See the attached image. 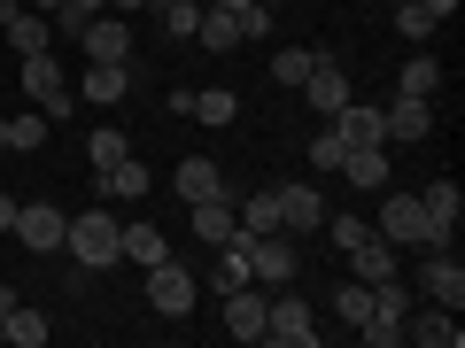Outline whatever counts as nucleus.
<instances>
[{
	"mask_svg": "<svg viewBox=\"0 0 465 348\" xmlns=\"http://www.w3.org/2000/svg\"><path fill=\"white\" fill-rule=\"evenodd\" d=\"M155 16H163V39H194L202 0H155Z\"/></svg>",
	"mask_w": 465,
	"mask_h": 348,
	"instance_id": "33",
	"label": "nucleus"
},
{
	"mask_svg": "<svg viewBox=\"0 0 465 348\" xmlns=\"http://www.w3.org/2000/svg\"><path fill=\"white\" fill-rule=\"evenodd\" d=\"M217 302H225V333H232V341H264V310H272V302H264V286H232V295H217Z\"/></svg>",
	"mask_w": 465,
	"mask_h": 348,
	"instance_id": "14",
	"label": "nucleus"
},
{
	"mask_svg": "<svg viewBox=\"0 0 465 348\" xmlns=\"http://www.w3.org/2000/svg\"><path fill=\"white\" fill-rule=\"evenodd\" d=\"M186 116H202V124H232V116H241V93H232V85H202Z\"/></svg>",
	"mask_w": 465,
	"mask_h": 348,
	"instance_id": "30",
	"label": "nucleus"
},
{
	"mask_svg": "<svg viewBox=\"0 0 465 348\" xmlns=\"http://www.w3.org/2000/svg\"><path fill=\"white\" fill-rule=\"evenodd\" d=\"M171 186H179V201H210V194H225V179H217L210 155H186V163L171 170Z\"/></svg>",
	"mask_w": 465,
	"mask_h": 348,
	"instance_id": "24",
	"label": "nucleus"
},
{
	"mask_svg": "<svg viewBox=\"0 0 465 348\" xmlns=\"http://www.w3.org/2000/svg\"><path fill=\"white\" fill-rule=\"evenodd\" d=\"M388 8H396V0H388Z\"/></svg>",
	"mask_w": 465,
	"mask_h": 348,
	"instance_id": "44",
	"label": "nucleus"
},
{
	"mask_svg": "<svg viewBox=\"0 0 465 348\" xmlns=\"http://www.w3.org/2000/svg\"><path fill=\"white\" fill-rule=\"evenodd\" d=\"M333 317H341V325H365V317H372V286H365V279L333 286Z\"/></svg>",
	"mask_w": 465,
	"mask_h": 348,
	"instance_id": "32",
	"label": "nucleus"
},
{
	"mask_svg": "<svg viewBox=\"0 0 465 348\" xmlns=\"http://www.w3.org/2000/svg\"><path fill=\"white\" fill-rule=\"evenodd\" d=\"M16 63H24V93H32L39 116H70V109H78V93H70V70L54 63V47H47V54H16Z\"/></svg>",
	"mask_w": 465,
	"mask_h": 348,
	"instance_id": "2",
	"label": "nucleus"
},
{
	"mask_svg": "<svg viewBox=\"0 0 465 348\" xmlns=\"http://www.w3.org/2000/svg\"><path fill=\"white\" fill-rule=\"evenodd\" d=\"M186 217H194V240H202V248H217V240H232V232H241V209H225V194L186 201Z\"/></svg>",
	"mask_w": 465,
	"mask_h": 348,
	"instance_id": "20",
	"label": "nucleus"
},
{
	"mask_svg": "<svg viewBox=\"0 0 465 348\" xmlns=\"http://www.w3.org/2000/svg\"><path fill=\"white\" fill-rule=\"evenodd\" d=\"M272 8H280V0H272Z\"/></svg>",
	"mask_w": 465,
	"mask_h": 348,
	"instance_id": "45",
	"label": "nucleus"
},
{
	"mask_svg": "<svg viewBox=\"0 0 465 348\" xmlns=\"http://www.w3.org/2000/svg\"><path fill=\"white\" fill-rule=\"evenodd\" d=\"M0 32H8V47H16V54H47L54 47V16H39V8H16Z\"/></svg>",
	"mask_w": 465,
	"mask_h": 348,
	"instance_id": "22",
	"label": "nucleus"
},
{
	"mask_svg": "<svg viewBox=\"0 0 465 348\" xmlns=\"http://www.w3.org/2000/svg\"><path fill=\"white\" fill-rule=\"evenodd\" d=\"M295 93H302V101H311V109H318V116H333V109H341V101H349V70H341V63H333V54H311V78H302V85H295Z\"/></svg>",
	"mask_w": 465,
	"mask_h": 348,
	"instance_id": "12",
	"label": "nucleus"
},
{
	"mask_svg": "<svg viewBox=\"0 0 465 348\" xmlns=\"http://www.w3.org/2000/svg\"><path fill=\"white\" fill-rule=\"evenodd\" d=\"M264 341H272V348H318V317H311V302H302V295H287V286H272Z\"/></svg>",
	"mask_w": 465,
	"mask_h": 348,
	"instance_id": "3",
	"label": "nucleus"
},
{
	"mask_svg": "<svg viewBox=\"0 0 465 348\" xmlns=\"http://www.w3.org/2000/svg\"><path fill=\"white\" fill-rule=\"evenodd\" d=\"M272 78H280V85H302V78H311V47H280V54H272Z\"/></svg>",
	"mask_w": 465,
	"mask_h": 348,
	"instance_id": "35",
	"label": "nucleus"
},
{
	"mask_svg": "<svg viewBox=\"0 0 465 348\" xmlns=\"http://www.w3.org/2000/svg\"><path fill=\"white\" fill-rule=\"evenodd\" d=\"M419 209H427V225H434V248H450V232H458V217H465L458 179H434L427 194H419Z\"/></svg>",
	"mask_w": 465,
	"mask_h": 348,
	"instance_id": "17",
	"label": "nucleus"
},
{
	"mask_svg": "<svg viewBox=\"0 0 465 348\" xmlns=\"http://www.w3.org/2000/svg\"><path fill=\"white\" fill-rule=\"evenodd\" d=\"M295 271H302V256H295V232H264V240H256V264H249V279H256V286H295Z\"/></svg>",
	"mask_w": 465,
	"mask_h": 348,
	"instance_id": "7",
	"label": "nucleus"
},
{
	"mask_svg": "<svg viewBox=\"0 0 465 348\" xmlns=\"http://www.w3.org/2000/svg\"><path fill=\"white\" fill-rule=\"evenodd\" d=\"M372 232H381L388 248H434V225H427V209H419V194H388L381 217H372Z\"/></svg>",
	"mask_w": 465,
	"mask_h": 348,
	"instance_id": "4",
	"label": "nucleus"
},
{
	"mask_svg": "<svg viewBox=\"0 0 465 348\" xmlns=\"http://www.w3.org/2000/svg\"><path fill=\"white\" fill-rule=\"evenodd\" d=\"M381 132H388V140H427V132H434V109H427V101H411V93H396V101L381 109Z\"/></svg>",
	"mask_w": 465,
	"mask_h": 348,
	"instance_id": "19",
	"label": "nucleus"
},
{
	"mask_svg": "<svg viewBox=\"0 0 465 348\" xmlns=\"http://www.w3.org/2000/svg\"><path fill=\"white\" fill-rule=\"evenodd\" d=\"M341 155H349V148L333 140V124H326V132L311 140V170H341Z\"/></svg>",
	"mask_w": 465,
	"mask_h": 348,
	"instance_id": "37",
	"label": "nucleus"
},
{
	"mask_svg": "<svg viewBox=\"0 0 465 348\" xmlns=\"http://www.w3.org/2000/svg\"><path fill=\"white\" fill-rule=\"evenodd\" d=\"M94 194H101V201H148V163H140V155H124V163L94 170Z\"/></svg>",
	"mask_w": 465,
	"mask_h": 348,
	"instance_id": "18",
	"label": "nucleus"
},
{
	"mask_svg": "<svg viewBox=\"0 0 465 348\" xmlns=\"http://www.w3.org/2000/svg\"><path fill=\"white\" fill-rule=\"evenodd\" d=\"M63 248L78 271H116L124 256H116V209H78L63 225Z\"/></svg>",
	"mask_w": 465,
	"mask_h": 348,
	"instance_id": "1",
	"label": "nucleus"
},
{
	"mask_svg": "<svg viewBox=\"0 0 465 348\" xmlns=\"http://www.w3.org/2000/svg\"><path fill=\"white\" fill-rule=\"evenodd\" d=\"M326 124H333V140H341V148H388V132H381V109H372V101H357V93H349L341 109L326 116Z\"/></svg>",
	"mask_w": 465,
	"mask_h": 348,
	"instance_id": "8",
	"label": "nucleus"
},
{
	"mask_svg": "<svg viewBox=\"0 0 465 348\" xmlns=\"http://www.w3.org/2000/svg\"><path fill=\"white\" fill-rule=\"evenodd\" d=\"M47 317H39V310H24V302H16V310H8V317H0V341H8V348H39V341H47Z\"/></svg>",
	"mask_w": 465,
	"mask_h": 348,
	"instance_id": "28",
	"label": "nucleus"
},
{
	"mask_svg": "<svg viewBox=\"0 0 465 348\" xmlns=\"http://www.w3.org/2000/svg\"><path fill=\"white\" fill-rule=\"evenodd\" d=\"M341 179L357 186V194H381V186H388V148H349L341 155Z\"/></svg>",
	"mask_w": 465,
	"mask_h": 348,
	"instance_id": "23",
	"label": "nucleus"
},
{
	"mask_svg": "<svg viewBox=\"0 0 465 348\" xmlns=\"http://www.w3.org/2000/svg\"><path fill=\"white\" fill-rule=\"evenodd\" d=\"M272 194H280V232H326V194H318V186H272Z\"/></svg>",
	"mask_w": 465,
	"mask_h": 348,
	"instance_id": "11",
	"label": "nucleus"
},
{
	"mask_svg": "<svg viewBox=\"0 0 465 348\" xmlns=\"http://www.w3.org/2000/svg\"><path fill=\"white\" fill-rule=\"evenodd\" d=\"M419 295L442 302V310H465V271L450 248H427V264H419Z\"/></svg>",
	"mask_w": 465,
	"mask_h": 348,
	"instance_id": "9",
	"label": "nucleus"
},
{
	"mask_svg": "<svg viewBox=\"0 0 465 348\" xmlns=\"http://www.w3.org/2000/svg\"><path fill=\"white\" fill-rule=\"evenodd\" d=\"M109 8H116V16H133V8H148V0H109Z\"/></svg>",
	"mask_w": 465,
	"mask_h": 348,
	"instance_id": "40",
	"label": "nucleus"
},
{
	"mask_svg": "<svg viewBox=\"0 0 465 348\" xmlns=\"http://www.w3.org/2000/svg\"><path fill=\"white\" fill-rule=\"evenodd\" d=\"M16 209H24V201L8 194V186H0V232H16Z\"/></svg>",
	"mask_w": 465,
	"mask_h": 348,
	"instance_id": "39",
	"label": "nucleus"
},
{
	"mask_svg": "<svg viewBox=\"0 0 465 348\" xmlns=\"http://www.w3.org/2000/svg\"><path fill=\"white\" fill-rule=\"evenodd\" d=\"M349 271H357V279H365V286H381V279H396V248H388L381 232H372L365 248H349Z\"/></svg>",
	"mask_w": 465,
	"mask_h": 348,
	"instance_id": "25",
	"label": "nucleus"
},
{
	"mask_svg": "<svg viewBox=\"0 0 465 348\" xmlns=\"http://www.w3.org/2000/svg\"><path fill=\"white\" fill-rule=\"evenodd\" d=\"M403 317H411V295H403L396 279H381V286H372V317H365L357 333H365L372 348H396V341H403Z\"/></svg>",
	"mask_w": 465,
	"mask_h": 348,
	"instance_id": "5",
	"label": "nucleus"
},
{
	"mask_svg": "<svg viewBox=\"0 0 465 348\" xmlns=\"http://www.w3.org/2000/svg\"><path fill=\"white\" fill-rule=\"evenodd\" d=\"M78 47H85V63H124V54H133V24L101 8V16L78 32Z\"/></svg>",
	"mask_w": 465,
	"mask_h": 348,
	"instance_id": "13",
	"label": "nucleus"
},
{
	"mask_svg": "<svg viewBox=\"0 0 465 348\" xmlns=\"http://www.w3.org/2000/svg\"><path fill=\"white\" fill-rule=\"evenodd\" d=\"M241 232H256V240L280 232V194H249V201H241Z\"/></svg>",
	"mask_w": 465,
	"mask_h": 348,
	"instance_id": "34",
	"label": "nucleus"
},
{
	"mask_svg": "<svg viewBox=\"0 0 465 348\" xmlns=\"http://www.w3.org/2000/svg\"><path fill=\"white\" fill-rule=\"evenodd\" d=\"M124 93H133V63H85L78 101H94V109H116Z\"/></svg>",
	"mask_w": 465,
	"mask_h": 348,
	"instance_id": "16",
	"label": "nucleus"
},
{
	"mask_svg": "<svg viewBox=\"0 0 465 348\" xmlns=\"http://www.w3.org/2000/svg\"><path fill=\"white\" fill-rule=\"evenodd\" d=\"M47 124H54V116H8V155H32V148H47Z\"/></svg>",
	"mask_w": 465,
	"mask_h": 348,
	"instance_id": "31",
	"label": "nucleus"
},
{
	"mask_svg": "<svg viewBox=\"0 0 465 348\" xmlns=\"http://www.w3.org/2000/svg\"><path fill=\"white\" fill-rule=\"evenodd\" d=\"M124 155H133V132H116V124H94V132H85V163L94 170L124 163Z\"/></svg>",
	"mask_w": 465,
	"mask_h": 348,
	"instance_id": "27",
	"label": "nucleus"
},
{
	"mask_svg": "<svg viewBox=\"0 0 465 348\" xmlns=\"http://www.w3.org/2000/svg\"><path fill=\"white\" fill-rule=\"evenodd\" d=\"M24 8H39V16H54V8H63V0H24Z\"/></svg>",
	"mask_w": 465,
	"mask_h": 348,
	"instance_id": "41",
	"label": "nucleus"
},
{
	"mask_svg": "<svg viewBox=\"0 0 465 348\" xmlns=\"http://www.w3.org/2000/svg\"><path fill=\"white\" fill-rule=\"evenodd\" d=\"M194 39L210 54H232L241 47V24H232V8H210V0H202V24H194Z\"/></svg>",
	"mask_w": 465,
	"mask_h": 348,
	"instance_id": "26",
	"label": "nucleus"
},
{
	"mask_svg": "<svg viewBox=\"0 0 465 348\" xmlns=\"http://www.w3.org/2000/svg\"><path fill=\"white\" fill-rule=\"evenodd\" d=\"M0 155H8V116H0Z\"/></svg>",
	"mask_w": 465,
	"mask_h": 348,
	"instance_id": "43",
	"label": "nucleus"
},
{
	"mask_svg": "<svg viewBox=\"0 0 465 348\" xmlns=\"http://www.w3.org/2000/svg\"><path fill=\"white\" fill-rule=\"evenodd\" d=\"M210 8H249V0H210Z\"/></svg>",
	"mask_w": 465,
	"mask_h": 348,
	"instance_id": "42",
	"label": "nucleus"
},
{
	"mask_svg": "<svg viewBox=\"0 0 465 348\" xmlns=\"http://www.w3.org/2000/svg\"><path fill=\"white\" fill-rule=\"evenodd\" d=\"M63 225H70V217L54 209V201H24V209H16V240H24L32 256H54V248H63Z\"/></svg>",
	"mask_w": 465,
	"mask_h": 348,
	"instance_id": "10",
	"label": "nucleus"
},
{
	"mask_svg": "<svg viewBox=\"0 0 465 348\" xmlns=\"http://www.w3.org/2000/svg\"><path fill=\"white\" fill-rule=\"evenodd\" d=\"M194 295H202V286H194V271H186V264H171V256H163V264H148V310L186 317V310H194Z\"/></svg>",
	"mask_w": 465,
	"mask_h": 348,
	"instance_id": "6",
	"label": "nucleus"
},
{
	"mask_svg": "<svg viewBox=\"0 0 465 348\" xmlns=\"http://www.w3.org/2000/svg\"><path fill=\"white\" fill-rule=\"evenodd\" d=\"M419 8H427V24H434V32H442V24L458 16V0H419Z\"/></svg>",
	"mask_w": 465,
	"mask_h": 348,
	"instance_id": "38",
	"label": "nucleus"
},
{
	"mask_svg": "<svg viewBox=\"0 0 465 348\" xmlns=\"http://www.w3.org/2000/svg\"><path fill=\"white\" fill-rule=\"evenodd\" d=\"M116 256H124V264H163L171 256V240H163V225H155V217H133V225H116Z\"/></svg>",
	"mask_w": 465,
	"mask_h": 348,
	"instance_id": "15",
	"label": "nucleus"
},
{
	"mask_svg": "<svg viewBox=\"0 0 465 348\" xmlns=\"http://www.w3.org/2000/svg\"><path fill=\"white\" fill-rule=\"evenodd\" d=\"M434 85H442V63H434V54H411V63L396 70V93H411V101H434Z\"/></svg>",
	"mask_w": 465,
	"mask_h": 348,
	"instance_id": "29",
	"label": "nucleus"
},
{
	"mask_svg": "<svg viewBox=\"0 0 465 348\" xmlns=\"http://www.w3.org/2000/svg\"><path fill=\"white\" fill-rule=\"evenodd\" d=\"M403 341H427V348H458V341H465V325H458V310H442V302H434L427 317H403Z\"/></svg>",
	"mask_w": 465,
	"mask_h": 348,
	"instance_id": "21",
	"label": "nucleus"
},
{
	"mask_svg": "<svg viewBox=\"0 0 465 348\" xmlns=\"http://www.w3.org/2000/svg\"><path fill=\"white\" fill-rule=\"evenodd\" d=\"M326 232H333V248H365V240H372V225H365V217H326Z\"/></svg>",
	"mask_w": 465,
	"mask_h": 348,
	"instance_id": "36",
	"label": "nucleus"
}]
</instances>
